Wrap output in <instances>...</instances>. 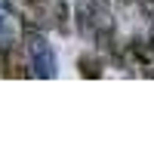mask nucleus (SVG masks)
Wrapping results in <instances>:
<instances>
[{"mask_svg": "<svg viewBox=\"0 0 154 154\" xmlns=\"http://www.w3.org/2000/svg\"><path fill=\"white\" fill-rule=\"evenodd\" d=\"M22 43H25V53H28L37 77H56L53 46L46 43V37L40 31H37V25H22Z\"/></svg>", "mask_w": 154, "mask_h": 154, "instance_id": "nucleus-1", "label": "nucleus"}, {"mask_svg": "<svg viewBox=\"0 0 154 154\" xmlns=\"http://www.w3.org/2000/svg\"><path fill=\"white\" fill-rule=\"evenodd\" d=\"M34 3H40V6H46V3H49V0H34Z\"/></svg>", "mask_w": 154, "mask_h": 154, "instance_id": "nucleus-7", "label": "nucleus"}, {"mask_svg": "<svg viewBox=\"0 0 154 154\" xmlns=\"http://www.w3.org/2000/svg\"><path fill=\"white\" fill-rule=\"evenodd\" d=\"M77 74L89 77V80H99V77L105 74V68H102V62L96 56H80V59H77Z\"/></svg>", "mask_w": 154, "mask_h": 154, "instance_id": "nucleus-5", "label": "nucleus"}, {"mask_svg": "<svg viewBox=\"0 0 154 154\" xmlns=\"http://www.w3.org/2000/svg\"><path fill=\"white\" fill-rule=\"evenodd\" d=\"M123 56L130 62V68H136L142 77H154V46H151V40L133 37L130 43H123Z\"/></svg>", "mask_w": 154, "mask_h": 154, "instance_id": "nucleus-2", "label": "nucleus"}, {"mask_svg": "<svg viewBox=\"0 0 154 154\" xmlns=\"http://www.w3.org/2000/svg\"><path fill=\"white\" fill-rule=\"evenodd\" d=\"M0 74H3V46H0Z\"/></svg>", "mask_w": 154, "mask_h": 154, "instance_id": "nucleus-6", "label": "nucleus"}, {"mask_svg": "<svg viewBox=\"0 0 154 154\" xmlns=\"http://www.w3.org/2000/svg\"><path fill=\"white\" fill-rule=\"evenodd\" d=\"M46 16L53 19L56 31H68V22H71V6L65 0H49L46 3Z\"/></svg>", "mask_w": 154, "mask_h": 154, "instance_id": "nucleus-4", "label": "nucleus"}, {"mask_svg": "<svg viewBox=\"0 0 154 154\" xmlns=\"http://www.w3.org/2000/svg\"><path fill=\"white\" fill-rule=\"evenodd\" d=\"M0 77H16V80H28V77H37L34 74V65H31V59L28 53H25L22 46H6L3 49V74Z\"/></svg>", "mask_w": 154, "mask_h": 154, "instance_id": "nucleus-3", "label": "nucleus"}]
</instances>
